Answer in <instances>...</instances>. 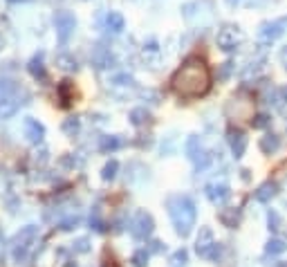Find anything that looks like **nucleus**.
Returning <instances> with one entry per match:
<instances>
[{
	"label": "nucleus",
	"mask_w": 287,
	"mask_h": 267,
	"mask_svg": "<svg viewBox=\"0 0 287 267\" xmlns=\"http://www.w3.org/2000/svg\"><path fill=\"white\" fill-rule=\"evenodd\" d=\"M170 88L179 99H200L211 88V70L197 56H191L177 68V72L170 79Z\"/></svg>",
	"instance_id": "f257e3e1"
},
{
	"label": "nucleus",
	"mask_w": 287,
	"mask_h": 267,
	"mask_svg": "<svg viewBox=\"0 0 287 267\" xmlns=\"http://www.w3.org/2000/svg\"><path fill=\"white\" fill-rule=\"evenodd\" d=\"M166 204H168V216L175 225V231L179 236H188L193 225H195V213H197L193 200L186 198V195H175Z\"/></svg>",
	"instance_id": "f03ea898"
},
{
	"label": "nucleus",
	"mask_w": 287,
	"mask_h": 267,
	"mask_svg": "<svg viewBox=\"0 0 287 267\" xmlns=\"http://www.w3.org/2000/svg\"><path fill=\"white\" fill-rule=\"evenodd\" d=\"M242 38H245V34H242V29L238 25H224L222 29H218L215 43H218V47L222 52H236L240 47Z\"/></svg>",
	"instance_id": "7ed1b4c3"
},
{
	"label": "nucleus",
	"mask_w": 287,
	"mask_h": 267,
	"mask_svg": "<svg viewBox=\"0 0 287 267\" xmlns=\"http://www.w3.org/2000/svg\"><path fill=\"white\" fill-rule=\"evenodd\" d=\"M195 249H197V254H200L202 258H209V261H218L220 252H222V247H220V243H215L213 231H211L209 227H202L200 229Z\"/></svg>",
	"instance_id": "20e7f679"
},
{
	"label": "nucleus",
	"mask_w": 287,
	"mask_h": 267,
	"mask_svg": "<svg viewBox=\"0 0 287 267\" xmlns=\"http://www.w3.org/2000/svg\"><path fill=\"white\" fill-rule=\"evenodd\" d=\"M152 229H155V222H152L150 213L146 211H137L133 216V220H130V234L137 240H146L152 234Z\"/></svg>",
	"instance_id": "39448f33"
},
{
	"label": "nucleus",
	"mask_w": 287,
	"mask_h": 267,
	"mask_svg": "<svg viewBox=\"0 0 287 267\" xmlns=\"http://www.w3.org/2000/svg\"><path fill=\"white\" fill-rule=\"evenodd\" d=\"M251 113H254V101L242 95L231 97V101L227 104V115L231 119H251L254 117Z\"/></svg>",
	"instance_id": "423d86ee"
},
{
	"label": "nucleus",
	"mask_w": 287,
	"mask_h": 267,
	"mask_svg": "<svg viewBox=\"0 0 287 267\" xmlns=\"http://www.w3.org/2000/svg\"><path fill=\"white\" fill-rule=\"evenodd\" d=\"M54 27H56L58 41L65 43L67 38L74 34V29H76V18H74V14H70V11H58V14L54 16Z\"/></svg>",
	"instance_id": "0eeeda50"
},
{
	"label": "nucleus",
	"mask_w": 287,
	"mask_h": 267,
	"mask_svg": "<svg viewBox=\"0 0 287 267\" xmlns=\"http://www.w3.org/2000/svg\"><path fill=\"white\" fill-rule=\"evenodd\" d=\"M287 20H272V23H263L258 29V36L263 38L265 43H274L276 38H281L283 34H285V27Z\"/></svg>",
	"instance_id": "6e6552de"
},
{
	"label": "nucleus",
	"mask_w": 287,
	"mask_h": 267,
	"mask_svg": "<svg viewBox=\"0 0 287 267\" xmlns=\"http://www.w3.org/2000/svg\"><path fill=\"white\" fill-rule=\"evenodd\" d=\"M204 193L213 204H222V202L229 200L231 191H229V186L224 184V182H211V184L204 186Z\"/></svg>",
	"instance_id": "1a4fd4ad"
},
{
	"label": "nucleus",
	"mask_w": 287,
	"mask_h": 267,
	"mask_svg": "<svg viewBox=\"0 0 287 267\" xmlns=\"http://www.w3.org/2000/svg\"><path fill=\"white\" fill-rule=\"evenodd\" d=\"M229 146H231V153H233V157L236 159H240L242 155H245V150H247V137H245V133L242 131H229Z\"/></svg>",
	"instance_id": "9d476101"
},
{
	"label": "nucleus",
	"mask_w": 287,
	"mask_h": 267,
	"mask_svg": "<svg viewBox=\"0 0 287 267\" xmlns=\"http://www.w3.org/2000/svg\"><path fill=\"white\" fill-rule=\"evenodd\" d=\"M112 54H110V50L108 47H103V45H97L92 50V65L94 68H99V70H106V68H110L112 65Z\"/></svg>",
	"instance_id": "9b49d317"
},
{
	"label": "nucleus",
	"mask_w": 287,
	"mask_h": 267,
	"mask_svg": "<svg viewBox=\"0 0 287 267\" xmlns=\"http://www.w3.org/2000/svg\"><path fill=\"white\" fill-rule=\"evenodd\" d=\"M278 195V184L276 182H263V184L256 189V193H254V198L258 200V202H272V198H276Z\"/></svg>",
	"instance_id": "f8f14e48"
},
{
	"label": "nucleus",
	"mask_w": 287,
	"mask_h": 267,
	"mask_svg": "<svg viewBox=\"0 0 287 267\" xmlns=\"http://www.w3.org/2000/svg\"><path fill=\"white\" fill-rule=\"evenodd\" d=\"M45 135L43 124H38L36 119H25V137L31 141V144H38Z\"/></svg>",
	"instance_id": "ddd939ff"
},
{
	"label": "nucleus",
	"mask_w": 287,
	"mask_h": 267,
	"mask_svg": "<svg viewBox=\"0 0 287 267\" xmlns=\"http://www.w3.org/2000/svg\"><path fill=\"white\" fill-rule=\"evenodd\" d=\"M56 92H58V101H61V106L63 108H67V106L74 101V83L72 81H61L58 83V88H56Z\"/></svg>",
	"instance_id": "4468645a"
},
{
	"label": "nucleus",
	"mask_w": 287,
	"mask_h": 267,
	"mask_svg": "<svg viewBox=\"0 0 287 267\" xmlns=\"http://www.w3.org/2000/svg\"><path fill=\"white\" fill-rule=\"evenodd\" d=\"M260 150H263L265 155H272V153H276L278 148H281V137L278 135H274V133H267V135L260 139Z\"/></svg>",
	"instance_id": "2eb2a0df"
},
{
	"label": "nucleus",
	"mask_w": 287,
	"mask_h": 267,
	"mask_svg": "<svg viewBox=\"0 0 287 267\" xmlns=\"http://www.w3.org/2000/svg\"><path fill=\"white\" fill-rule=\"evenodd\" d=\"M124 27H126V20H124V16H121L119 11H110V14L106 16V29L108 32L119 34Z\"/></svg>",
	"instance_id": "dca6fc26"
},
{
	"label": "nucleus",
	"mask_w": 287,
	"mask_h": 267,
	"mask_svg": "<svg viewBox=\"0 0 287 267\" xmlns=\"http://www.w3.org/2000/svg\"><path fill=\"white\" fill-rule=\"evenodd\" d=\"M220 222H222L224 227H229V229H233V227L238 225V220H240V213H238V209H233V207H227V209H222L220 211Z\"/></svg>",
	"instance_id": "f3484780"
},
{
	"label": "nucleus",
	"mask_w": 287,
	"mask_h": 267,
	"mask_svg": "<svg viewBox=\"0 0 287 267\" xmlns=\"http://www.w3.org/2000/svg\"><path fill=\"white\" fill-rule=\"evenodd\" d=\"M18 106H20V101H16L11 95H2V99H0V115L2 117H11L18 110Z\"/></svg>",
	"instance_id": "a211bd4d"
},
{
	"label": "nucleus",
	"mask_w": 287,
	"mask_h": 267,
	"mask_svg": "<svg viewBox=\"0 0 287 267\" xmlns=\"http://www.w3.org/2000/svg\"><path fill=\"white\" fill-rule=\"evenodd\" d=\"M287 249V243L281 238H269L267 245H265V252L269 254V256H278V254H283Z\"/></svg>",
	"instance_id": "6ab92c4d"
},
{
	"label": "nucleus",
	"mask_w": 287,
	"mask_h": 267,
	"mask_svg": "<svg viewBox=\"0 0 287 267\" xmlns=\"http://www.w3.org/2000/svg\"><path fill=\"white\" fill-rule=\"evenodd\" d=\"M27 70H29V74H31V77H36V79H43V77H45L43 56H40V54H36L34 59L29 61V65H27Z\"/></svg>",
	"instance_id": "aec40b11"
},
{
	"label": "nucleus",
	"mask_w": 287,
	"mask_h": 267,
	"mask_svg": "<svg viewBox=\"0 0 287 267\" xmlns=\"http://www.w3.org/2000/svg\"><path fill=\"white\" fill-rule=\"evenodd\" d=\"M200 153H202L200 137H195V135H193V137H188V141H186V155H188V157H191V159H195Z\"/></svg>",
	"instance_id": "412c9836"
},
{
	"label": "nucleus",
	"mask_w": 287,
	"mask_h": 267,
	"mask_svg": "<svg viewBox=\"0 0 287 267\" xmlns=\"http://www.w3.org/2000/svg\"><path fill=\"white\" fill-rule=\"evenodd\" d=\"M148 119H150V115H148L146 108H135L133 113H130V122H133L135 126H142V124H146Z\"/></svg>",
	"instance_id": "4be33fe9"
},
{
	"label": "nucleus",
	"mask_w": 287,
	"mask_h": 267,
	"mask_svg": "<svg viewBox=\"0 0 287 267\" xmlns=\"http://www.w3.org/2000/svg\"><path fill=\"white\" fill-rule=\"evenodd\" d=\"M193 162H195V168H197V171H204V168L209 166L211 162H213V153H209V150H202V153L197 155Z\"/></svg>",
	"instance_id": "5701e85b"
},
{
	"label": "nucleus",
	"mask_w": 287,
	"mask_h": 267,
	"mask_svg": "<svg viewBox=\"0 0 287 267\" xmlns=\"http://www.w3.org/2000/svg\"><path fill=\"white\" fill-rule=\"evenodd\" d=\"M117 171H119V164L115 162V159H110V162L103 166V171H101V177L103 180H115V175H117Z\"/></svg>",
	"instance_id": "b1692460"
},
{
	"label": "nucleus",
	"mask_w": 287,
	"mask_h": 267,
	"mask_svg": "<svg viewBox=\"0 0 287 267\" xmlns=\"http://www.w3.org/2000/svg\"><path fill=\"white\" fill-rule=\"evenodd\" d=\"M119 146H121V141H119V137H115V135L103 137V139H101V150H103V153H108V150H117Z\"/></svg>",
	"instance_id": "393cba45"
},
{
	"label": "nucleus",
	"mask_w": 287,
	"mask_h": 267,
	"mask_svg": "<svg viewBox=\"0 0 287 267\" xmlns=\"http://www.w3.org/2000/svg\"><path fill=\"white\" fill-rule=\"evenodd\" d=\"M56 63H58V68H63V70H76V59H72L70 54H58Z\"/></svg>",
	"instance_id": "a878e982"
},
{
	"label": "nucleus",
	"mask_w": 287,
	"mask_h": 267,
	"mask_svg": "<svg viewBox=\"0 0 287 267\" xmlns=\"http://www.w3.org/2000/svg\"><path fill=\"white\" fill-rule=\"evenodd\" d=\"M133 263H135V267H146L148 265V252L146 249H137V252L133 254Z\"/></svg>",
	"instance_id": "bb28decb"
},
{
	"label": "nucleus",
	"mask_w": 287,
	"mask_h": 267,
	"mask_svg": "<svg viewBox=\"0 0 287 267\" xmlns=\"http://www.w3.org/2000/svg\"><path fill=\"white\" fill-rule=\"evenodd\" d=\"M112 83H115V86H121V88H130L135 81L130 74H117V77H112Z\"/></svg>",
	"instance_id": "cd10ccee"
},
{
	"label": "nucleus",
	"mask_w": 287,
	"mask_h": 267,
	"mask_svg": "<svg viewBox=\"0 0 287 267\" xmlns=\"http://www.w3.org/2000/svg\"><path fill=\"white\" fill-rule=\"evenodd\" d=\"M76 131H79V119H76V117H70L65 124H63V133H67V135L74 137Z\"/></svg>",
	"instance_id": "c85d7f7f"
},
{
	"label": "nucleus",
	"mask_w": 287,
	"mask_h": 267,
	"mask_svg": "<svg viewBox=\"0 0 287 267\" xmlns=\"http://www.w3.org/2000/svg\"><path fill=\"white\" fill-rule=\"evenodd\" d=\"M267 225H269V231H278V229H281V218H278L276 211H269L267 213Z\"/></svg>",
	"instance_id": "c756f323"
},
{
	"label": "nucleus",
	"mask_w": 287,
	"mask_h": 267,
	"mask_svg": "<svg viewBox=\"0 0 287 267\" xmlns=\"http://www.w3.org/2000/svg\"><path fill=\"white\" fill-rule=\"evenodd\" d=\"M251 126H254V128H267L269 126V117H267V115H256V117H251Z\"/></svg>",
	"instance_id": "7c9ffc66"
},
{
	"label": "nucleus",
	"mask_w": 287,
	"mask_h": 267,
	"mask_svg": "<svg viewBox=\"0 0 287 267\" xmlns=\"http://www.w3.org/2000/svg\"><path fill=\"white\" fill-rule=\"evenodd\" d=\"M186 258H188V254L184 252V249H179V252L173 254V263H175V265H184V263H186Z\"/></svg>",
	"instance_id": "2f4dec72"
},
{
	"label": "nucleus",
	"mask_w": 287,
	"mask_h": 267,
	"mask_svg": "<svg viewBox=\"0 0 287 267\" xmlns=\"http://www.w3.org/2000/svg\"><path fill=\"white\" fill-rule=\"evenodd\" d=\"M150 252H157V254L164 252V245H161L159 240H152V243H150Z\"/></svg>",
	"instance_id": "473e14b6"
},
{
	"label": "nucleus",
	"mask_w": 287,
	"mask_h": 267,
	"mask_svg": "<svg viewBox=\"0 0 287 267\" xmlns=\"http://www.w3.org/2000/svg\"><path fill=\"white\" fill-rule=\"evenodd\" d=\"M281 63L285 65V70H287V47H283V50H281Z\"/></svg>",
	"instance_id": "72a5a7b5"
},
{
	"label": "nucleus",
	"mask_w": 287,
	"mask_h": 267,
	"mask_svg": "<svg viewBox=\"0 0 287 267\" xmlns=\"http://www.w3.org/2000/svg\"><path fill=\"white\" fill-rule=\"evenodd\" d=\"M240 2H242V0H227L229 7H236V5H240Z\"/></svg>",
	"instance_id": "f704fd0d"
},
{
	"label": "nucleus",
	"mask_w": 287,
	"mask_h": 267,
	"mask_svg": "<svg viewBox=\"0 0 287 267\" xmlns=\"http://www.w3.org/2000/svg\"><path fill=\"white\" fill-rule=\"evenodd\" d=\"M272 267H287V261H281V263H274Z\"/></svg>",
	"instance_id": "c9c22d12"
},
{
	"label": "nucleus",
	"mask_w": 287,
	"mask_h": 267,
	"mask_svg": "<svg viewBox=\"0 0 287 267\" xmlns=\"http://www.w3.org/2000/svg\"><path fill=\"white\" fill-rule=\"evenodd\" d=\"M283 92V99H287V88H285V90H281Z\"/></svg>",
	"instance_id": "e433bc0d"
},
{
	"label": "nucleus",
	"mask_w": 287,
	"mask_h": 267,
	"mask_svg": "<svg viewBox=\"0 0 287 267\" xmlns=\"http://www.w3.org/2000/svg\"><path fill=\"white\" fill-rule=\"evenodd\" d=\"M103 267H117V265H112V263H106V265H103Z\"/></svg>",
	"instance_id": "4c0bfd02"
}]
</instances>
